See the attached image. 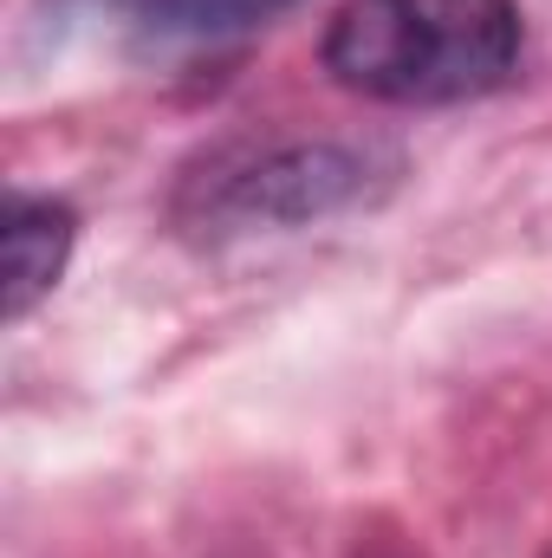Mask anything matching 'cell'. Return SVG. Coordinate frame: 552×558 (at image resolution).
I'll return each instance as SVG.
<instances>
[{
  "label": "cell",
  "instance_id": "1",
  "mask_svg": "<svg viewBox=\"0 0 552 558\" xmlns=\"http://www.w3.org/2000/svg\"><path fill=\"white\" fill-rule=\"evenodd\" d=\"M520 65L514 0H345L325 26V72L377 105H461Z\"/></svg>",
  "mask_w": 552,
  "mask_h": 558
},
{
  "label": "cell",
  "instance_id": "2",
  "mask_svg": "<svg viewBox=\"0 0 552 558\" xmlns=\"http://www.w3.org/2000/svg\"><path fill=\"white\" fill-rule=\"evenodd\" d=\"M397 182V156L377 143H274L221 169L202 195L208 228H305L377 202Z\"/></svg>",
  "mask_w": 552,
  "mask_h": 558
},
{
  "label": "cell",
  "instance_id": "3",
  "mask_svg": "<svg viewBox=\"0 0 552 558\" xmlns=\"http://www.w3.org/2000/svg\"><path fill=\"white\" fill-rule=\"evenodd\" d=\"M79 215L65 202H13L7 241H0V274H7V318H26L72 260Z\"/></svg>",
  "mask_w": 552,
  "mask_h": 558
},
{
  "label": "cell",
  "instance_id": "4",
  "mask_svg": "<svg viewBox=\"0 0 552 558\" xmlns=\"http://www.w3.org/2000/svg\"><path fill=\"white\" fill-rule=\"evenodd\" d=\"M299 0H149L143 20L156 33H182V39H221V33H248L267 26L279 13H292Z\"/></svg>",
  "mask_w": 552,
  "mask_h": 558
}]
</instances>
